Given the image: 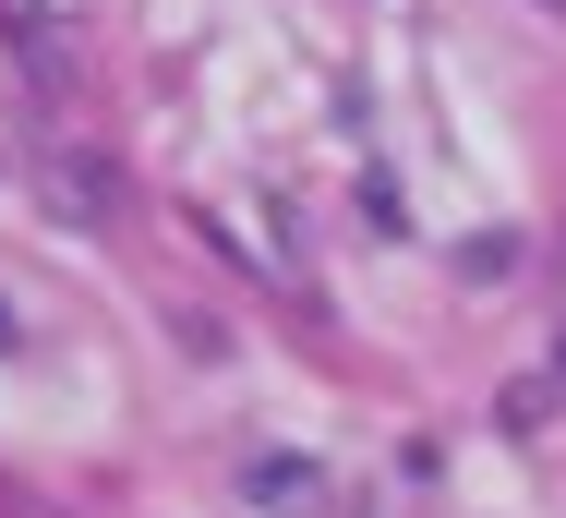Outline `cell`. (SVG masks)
<instances>
[{
    "instance_id": "4",
    "label": "cell",
    "mask_w": 566,
    "mask_h": 518,
    "mask_svg": "<svg viewBox=\"0 0 566 518\" xmlns=\"http://www.w3.org/2000/svg\"><path fill=\"white\" fill-rule=\"evenodd\" d=\"M555 12H566V0H555Z\"/></svg>"
},
{
    "instance_id": "3",
    "label": "cell",
    "mask_w": 566,
    "mask_h": 518,
    "mask_svg": "<svg viewBox=\"0 0 566 518\" xmlns=\"http://www.w3.org/2000/svg\"><path fill=\"white\" fill-rule=\"evenodd\" d=\"M0 362H24V313L0 302Z\"/></svg>"
},
{
    "instance_id": "2",
    "label": "cell",
    "mask_w": 566,
    "mask_h": 518,
    "mask_svg": "<svg viewBox=\"0 0 566 518\" xmlns=\"http://www.w3.org/2000/svg\"><path fill=\"white\" fill-rule=\"evenodd\" d=\"M36 206L61 217V229H109V182H97V157H36Z\"/></svg>"
},
{
    "instance_id": "1",
    "label": "cell",
    "mask_w": 566,
    "mask_h": 518,
    "mask_svg": "<svg viewBox=\"0 0 566 518\" xmlns=\"http://www.w3.org/2000/svg\"><path fill=\"white\" fill-rule=\"evenodd\" d=\"M241 507H265V518H338V483H326L302 446H253V458H241Z\"/></svg>"
}]
</instances>
